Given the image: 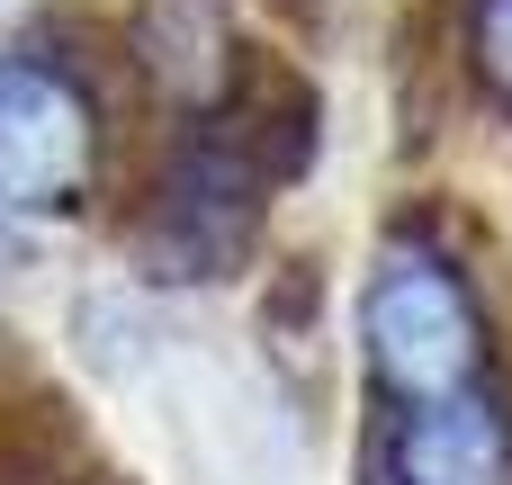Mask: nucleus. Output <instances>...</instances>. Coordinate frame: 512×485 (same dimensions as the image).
Here are the masks:
<instances>
[{"mask_svg":"<svg viewBox=\"0 0 512 485\" xmlns=\"http://www.w3.org/2000/svg\"><path fill=\"white\" fill-rule=\"evenodd\" d=\"M360 351H369L378 387H396L405 405H432V396H468L477 387L486 324H477V297L459 288L450 261L378 252V270L360 288Z\"/></svg>","mask_w":512,"mask_h":485,"instance_id":"nucleus-1","label":"nucleus"},{"mask_svg":"<svg viewBox=\"0 0 512 485\" xmlns=\"http://www.w3.org/2000/svg\"><path fill=\"white\" fill-rule=\"evenodd\" d=\"M99 171V117L72 72L0 54V216H63Z\"/></svg>","mask_w":512,"mask_h":485,"instance_id":"nucleus-2","label":"nucleus"},{"mask_svg":"<svg viewBox=\"0 0 512 485\" xmlns=\"http://www.w3.org/2000/svg\"><path fill=\"white\" fill-rule=\"evenodd\" d=\"M387 468H396V485H504L512 432L486 396H432L396 423Z\"/></svg>","mask_w":512,"mask_h":485,"instance_id":"nucleus-3","label":"nucleus"},{"mask_svg":"<svg viewBox=\"0 0 512 485\" xmlns=\"http://www.w3.org/2000/svg\"><path fill=\"white\" fill-rule=\"evenodd\" d=\"M468 45H477L486 90L512 99V0H477V9H468Z\"/></svg>","mask_w":512,"mask_h":485,"instance_id":"nucleus-4","label":"nucleus"}]
</instances>
